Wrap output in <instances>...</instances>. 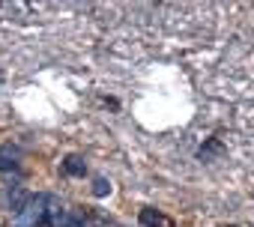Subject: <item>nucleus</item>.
<instances>
[{
  "instance_id": "nucleus-6",
  "label": "nucleus",
  "mask_w": 254,
  "mask_h": 227,
  "mask_svg": "<svg viewBox=\"0 0 254 227\" xmlns=\"http://www.w3.org/2000/svg\"><path fill=\"white\" fill-rule=\"evenodd\" d=\"M215 153H221V144H218V141L212 138V141H209V144H206V147L200 150V159H209V156H215Z\"/></svg>"
},
{
  "instance_id": "nucleus-4",
  "label": "nucleus",
  "mask_w": 254,
  "mask_h": 227,
  "mask_svg": "<svg viewBox=\"0 0 254 227\" xmlns=\"http://www.w3.org/2000/svg\"><path fill=\"white\" fill-rule=\"evenodd\" d=\"M141 224L144 227H162L165 224V215L156 212V209H141Z\"/></svg>"
},
{
  "instance_id": "nucleus-7",
  "label": "nucleus",
  "mask_w": 254,
  "mask_h": 227,
  "mask_svg": "<svg viewBox=\"0 0 254 227\" xmlns=\"http://www.w3.org/2000/svg\"><path fill=\"white\" fill-rule=\"evenodd\" d=\"M230 227H233V224H230Z\"/></svg>"
},
{
  "instance_id": "nucleus-5",
  "label": "nucleus",
  "mask_w": 254,
  "mask_h": 227,
  "mask_svg": "<svg viewBox=\"0 0 254 227\" xmlns=\"http://www.w3.org/2000/svg\"><path fill=\"white\" fill-rule=\"evenodd\" d=\"M108 191H111V182H108L105 176H96V179H93V194H96V197H105Z\"/></svg>"
},
{
  "instance_id": "nucleus-2",
  "label": "nucleus",
  "mask_w": 254,
  "mask_h": 227,
  "mask_svg": "<svg viewBox=\"0 0 254 227\" xmlns=\"http://www.w3.org/2000/svg\"><path fill=\"white\" fill-rule=\"evenodd\" d=\"M18 165V150L15 147H3L0 150V170H12Z\"/></svg>"
},
{
  "instance_id": "nucleus-3",
  "label": "nucleus",
  "mask_w": 254,
  "mask_h": 227,
  "mask_svg": "<svg viewBox=\"0 0 254 227\" xmlns=\"http://www.w3.org/2000/svg\"><path fill=\"white\" fill-rule=\"evenodd\" d=\"M63 168H66V173H72V176H84V170H87V162H84L81 156H69V159L63 162Z\"/></svg>"
},
{
  "instance_id": "nucleus-1",
  "label": "nucleus",
  "mask_w": 254,
  "mask_h": 227,
  "mask_svg": "<svg viewBox=\"0 0 254 227\" xmlns=\"http://www.w3.org/2000/svg\"><path fill=\"white\" fill-rule=\"evenodd\" d=\"M6 200H9V206H12V212H21V209L27 206V200H30V194H27L24 188H9V191H6Z\"/></svg>"
}]
</instances>
